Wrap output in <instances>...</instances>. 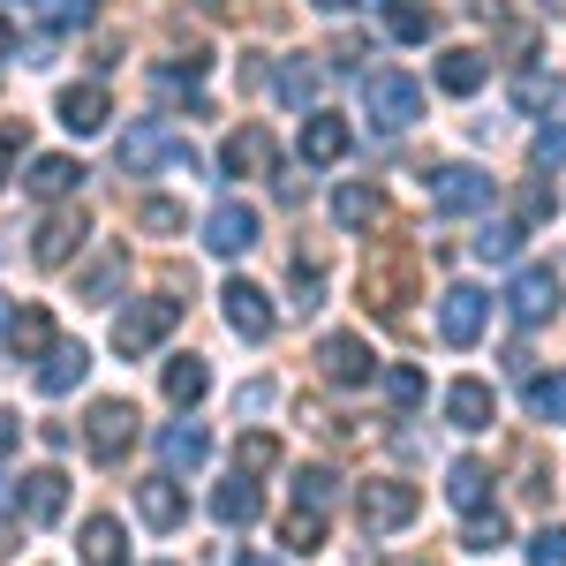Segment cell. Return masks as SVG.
I'll list each match as a JSON object with an SVG mask.
<instances>
[{
    "instance_id": "6da1fadb",
    "label": "cell",
    "mask_w": 566,
    "mask_h": 566,
    "mask_svg": "<svg viewBox=\"0 0 566 566\" xmlns=\"http://www.w3.org/2000/svg\"><path fill=\"white\" fill-rule=\"evenodd\" d=\"M363 114H370V129H386V136L416 129V122H423V84L400 76V69H378V76L363 84Z\"/></svg>"
},
{
    "instance_id": "7a4b0ae2",
    "label": "cell",
    "mask_w": 566,
    "mask_h": 566,
    "mask_svg": "<svg viewBox=\"0 0 566 566\" xmlns=\"http://www.w3.org/2000/svg\"><path fill=\"white\" fill-rule=\"evenodd\" d=\"M416 483H400V476H370L363 491H355V522H363V536H392V528H408L416 522Z\"/></svg>"
},
{
    "instance_id": "3957f363",
    "label": "cell",
    "mask_w": 566,
    "mask_h": 566,
    "mask_svg": "<svg viewBox=\"0 0 566 566\" xmlns=\"http://www.w3.org/2000/svg\"><path fill=\"white\" fill-rule=\"evenodd\" d=\"M122 175L144 181V175H159V167H189V144H181L167 122H129V136H122Z\"/></svg>"
},
{
    "instance_id": "277c9868",
    "label": "cell",
    "mask_w": 566,
    "mask_h": 566,
    "mask_svg": "<svg viewBox=\"0 0 566 566\" xmlns=\"http://www.w3.org/2000/svg\"><path fill=\"white\" fill-rule=\"evenodd\" d=\"M175 325H181V303H167V295H151V303H129L122 317H114V348H122V355H144V348H159Z\"/></svg>"
},
{
    "instance_id": "5b68a950",
    "label": "cell",
    "mask_w": 566,
    "mask_h": 566,
    "mask_svg": "<svg viewBox=\"0 0 566 566\" xmlns=\"http://www.w3.org/2000/svg\"><path fill=\"white\" fill-rule=\"evenodd\" d=\"M408 295H416V258H408V250L363 264V303H378V317H400Z\"/></svg>"
},
{
    "instance_id": "8992f818",
    "label": "cell",
    "mask_w": 566,
    "mask_h": 566,
    "mask_svg": "<svg viewBox=\"0 0 566 566\" xmlns=\"http://www.w3.org/2000/svg\"><path fill=\"white\" fill-rule=\"evenodd\" d=\"M491 205V175L483 167H438L431 175V212L461 219V212H483Z\"/></svg>"
},
{
    "instance_id": "52a82bcc",
    "label": "cell",
    "mask_w": 566,
    "mask_h": 566,
    "mask_svg": "<svg viewBox=\"0 0 566 566\" xmlns=\"http://www.w3.org/2000/svg\"><path fill=\"white\" fill-rule=\"evenodd\" d=\"M84 446L98 453V461H122V453L136 446V408L129 400H98V408L84 416Z\"/></svg>"
},
{
    "instance_id": "ba28073f",
    "label": "cell",
    "mask_w": 566,
    "mask_h": 566,
    "mask_svg": "<svg viewBox=\"0 0 566 566\" xmlns=\"http://www.w3.org/2000/svg\"><path fill=\"white\" fill-rule=\"evenodd\" d=\"M506 310H514L522 325H544V317L559 310V272H552V264H522L514 287H506Z\"/></svg>"
},
{
    "instance_id": "9c48e42d",
    "label": "cell",
    "mask_w": 566,
    "mask_h": 566,
    "mask_svg": "<svg viewBox=\"0 0 566 566\" xmlns=\"http://www.w3.org/2000/svg\"><path fill=\"white\" fill-rule=\"evenodd\" d=\"M219 303H227V325H234L242 340H272V325H280V317H272V295H264V287L227 280V287H219Z\"/></svg>"
},
{
    "instance_id": "30bf717a",
    "label": "cell",
    "mask_w": 566,
    "mask_h": 566,
    "mask_svg": "<svg viewBox=\"0 0 566 566\" xmlns=\"http://www.w3.org/2000/svg\"><path fill=\"white\" fill-rule=\"evenodd\" d=\"M483 317H491V303H483L476 287H446V295H438V333H446L453 348H476Z\"/></svg>"
},
{
    "instance_id": "8fae6325",
    "label": "cell",
    "mask_w": 566,
    "mask_h": 566,
    "mask_svg": "<svg viewBox=\"0 0 566 566\" xmlns=\"http://www.w3.org/2000/svg\"><path fill=\"white\" fill-rule=\"evenodd\" d=\"M8 355H15V363H45V355H53V310L45 303H23L8 317Z\"/></svg>"
},
{
    "instance_id": "7c38bea8",
    "label": "cell",
    "mask_w": 566,
    "mask_h": 566,
    "mask_svg": "<svg viewBox=\"0 0 566 566\" xmlns=\"http://www.w3.org/2000/svg\"><path fill=\"white\" fill-rule=\"evenodd\" d=\"M250 242H258V212H250V205H219V212L205 219V250H212V258H242Z\"/></svg>"
},
{
    "instance_id": "4fadbf2b",
    "label": "cell",
    "mask_w": 566,
    "mask_h": 566,
    "mask_svg": "<svg viewBox=\"0 0 566 566\" xmlns=\"http://www.w3.org/2000/svg\"><path fill=\"white\" fill-rule=\"evenodd\" d=\"M84 250V212H53L39 219V242H31V258L45 264V272H61V264Z\"/></svg>"
},
{
    "instance_id": "5bb4252c",
    "label": "cell",
    "mask_w": 566,
    "mask_h": 566,
    "mask_svg": "<svg viewBox=\"0 0 566 566\" xmlns=\"http://www.w3.org/2000/svg\"><path fill=\"white\" fill-rule=\"evenodd\" d=\"M317 370H325L333 386H363V378H370V348H363L355 333H325V340H317Z\"/></svg>"
},
{
    "instance_id": "9a60e30c",
    "label": "cell",
    "mask_w": 566,
    "mask_h": 566,
    "mask_svg": "<svg viewBox=\"0 0 566 566\" xmlns=\"http://www.w3.org/2000/svg\"><path fill=\"white\" fill-rule=\"evenodd\" d=\"M61 122L76 136H98L106 122H114V98H106V84H69L61 91Z\"/></svg>"
},
{
    "instance_id": "2e32d148",
    "label": "cell",
    "mask_w": 566,
    "mask_h": 566,
    "mask_svg": "<svg viewBox=\"0 0 566 566\" xmlns=\"http://www.w3.org/2000/svg\"><path fill=\"white\" fill-rule=\"evenodd\" d=\"M136 514H144L151 528H181L189 522V499H181L175 476H151V483H136Z\"/></svg>"
},
{
    "instance_id": "e0dca14e",
    "label": "cell",
    "mask_w": 566,
    "mask_h": 566,
    "mask_svg": "<svg viewBox=\"0 0 566 566\" xmlns=\"http://www.w3.org/2000/svg\"><path fill=\"white\" fill-rule=\"evenodd\" d=\"M272 91H280L295 114H310V106H317V91H325V69H317L310 53H287V61H280V76H272Z\"/></svg>"
},
{
    "instance_id": "ac0fdd59",
    "label": "cell",
    "mask_w": 566,
    "mask_h": 566,
    "mask_svg": "<svg viewBox=\"0 0 566 566\" xmlns=\"http://www.w3.org/2000/svg\"><path fill=\"white\" fill-rule=\"evenodd\" d=\"M483 76H491V61H483L476 45H446V53H438V91L469 98V91H483Z\"/></svg>"
},
{
    "instance_id": "d6986e66",
    "label": "cell",
    "mask_w": 566,
    "mask_h": 566,
    "mask_svg": "<svg viewBox=\"0 0 566 566\" xmlns=\"http://www.w3.org/2000/svg\"><path fill=\"white\" fill-rule=\"evenodd\" d=\"M348 122H340V114H310L303 122V159L310 167H333V159H348Z\"/></svg>"
},
{
    "instance_id": "ffe728a7",
    "label": "cell",
    "mask_w": 566,
    "mask_h": 566,
    "mask_svg": "<svg viewBox=\"0 0 566 566\" xmlns=\"http://www.w3.org/2000/svg\"><path fill=\"white\" fill-rule=\"evenodd\" d=\"M159 461H167V469H205V461H212V431H205V423H167V431H159Z\"/></svg>"
},
{
    "instance_id": "44dd1931",
    "label": "cell",
    "mask_w": 566,
    "mask_h": 566,
    "mask_svg": "<svg viewBox=\"0 0 566 566\" xmlns=\"http://www.w3.org/2000/svg\"><path fill=\"white\" fill-rule=\"evenodd\" d=\"M212 514H219L227 528H250V522L264 514V491H258L250 476H227V483L212 491Z\"/></svg>"
},
{
    "instance_id": "7402d4cb",
    "label": "cell",
    "mask_w": 566,
    "mask_h": 566,
    "mask_svg": "<svg viewBox=\"0 0 566 566\" xmlns=\"http://www.w3.org/2000/svg\"><path fill=\"white\" fill-rule=\"evenodd\" d=\"M446 423H453V431H483V423H491V386H483V378H461V386L446 392Z\"/></svg>"
},
{
    "instance_id": "603a6c76",
    "label": "cell",
    "mask_w": 566,
    "mask_h": 566,
    "mask_svg": "<svg viewBox=\"0 0 566 566\" xmlns=\"http://www.w3.org/2000/svg\"><path fill=\"white\" fill-rule=\"evenodd\" d=\"M84 370H91V355L76 348V340H69V348H53V355H45L39 392H45V400H61V392H76V386H84Z\"/></svg>"
},
{
    "instance_id": "cb8c5ba5",
    "label": "cell",
    "mask_w": 566,
    "mask_h": 566,
    "mask_svg": "<svg viewBox=\"0 0 566 566\" xmlns=\"http://www.w3.org/2000/svg\"><path fill=\"white\" fill-rule=\"evenodd\" d=\"M219 167H227L234 181H242V175H264V167H272V144H264L258 129H234L227 144H219Z\"/></svg>"
},
{
    "instance_id": "d4e9b609",
    "label": "cell",
    "mask_w": 566,
    "mask_h": 566,
    "mask_svg": "<svg viewBox=\"0 0 566 566\" xmlns=\"http://www.w3.org/2000/svg\"><path fill=\"white\" fill-rule=\"evenodd\" d=\"M84 566H129V544H122L114 514H91L84 522Z\"/></svg>"
},
{
    "instance_id": "484cf974",
    "label": "cell",
    "mask_w": 566,
    "mask_h": 566,
    "mask_svg": "<svg viewBox=\"0 0 566 566\" xmlns=\"http://www.w3.org/2000/svg\"><path fill=\"white\" fill-rule=\"evenodd\" d=\"M205 392H212V370H205V355H175V363H167V400H175V408H197Z\"/></svg>"
},
{
    "instance_id": "4316f807",
    "label": "cell",
    "mask_w": 566,
    "mask_h": 566,
    "mask_svg": "<svg viewBox=\"0 0 566 566\" xmlns=\"http://www.w3.org/2000/svg\"><path fill=\"white\" fill-rule=\"evenodd\" d=\"M446 499H453L461 514H483V499H491V469H483V461H453V469H446Z\"/></svg>"
},
{
    "instance_id": "83f0119b",
    "label": "cell",
    "mask_w": 566,
    "mask_h": 566,
    "mask_svg": "<svg viewBox=\"0 0 566 566\" xmlns=\"http://www.w3.org/2000/svg\"><path fill=\"white\" fill-rule=\"evenodd\" d=\"M61 506H69V476H53V469L23 476V514H31V522H53Z\"/></svg>"
},
{
    "instance_id": "f1b7e54d",
    "label": "cell",
    "mask_w": 566,
    "mask_h": 566,
    "mask_svg": "<svg viewBox=\"0 0 566 566\" xmlns=\"http://www.w3.org/2000/svg\"><path fill=\"white\" fill-rule=\"evenodd\" d=\"M333 219L363 234V227L378 219V189H370V181H340V189H333Z\"/></svg>"
},
{
    "instance_id": "f546056e",
    "label": "cell",
    "mask_w": 566,
    "mask_h": 566,
    "mask_svg": "<svg viewBox=\"0 0 566 566\" xmlns=\"http://www.w3.org/2000/svg\"><path fill=\"white\" fill-rule=\"evenodd\" d=\"M76 181H84L76 159H39L31 167V197H76Z\"/></svg>"
},
{
    "instance_id": "4dcf8cb0",
    "label": "cell",
    "mask_w": 566,
    "mask_h": 566,
    "mask_svg": "<svg viewBox=\"0 0 566 566\" xmlns=\"http://www.w3.org/2000/svg\"><path fill=\"white\" fill-rule=\"evenodd\" d=\"M476 258L483 264H514L522 258V227H514V219H491V227L476 234Z\"/></svg>"
},
{
    "instance_id": "1f68e13d",
    "label": "cell",
    "mask_w": 566,
    "mask_h": 566,
    "mask_svg": "<svg viewBox=\"0 0 566 566\" xmlns=\"http://www.w3.org/2000/svg\"><path fill=\"white\" fill-rule=\"evenodd\" d=\"M136 227H144V234H181L189 212H181L175 197H144V205H136Z\"/></svg>"
},
{
    "instance_id": "d6a6232c",
    "label": "cell",
    "mask_w": 566,
    "mask_h": 566,
    "mask_svg": "<svg viewBox=\"0 0 566 566\" xmlns=\"http://www.w3.org/2000/svg\"><path fill=\"white\" fill-rule=\"evenodd\" d=\"M528 416L536 423H566V378H528Z\"/></svg>"
},
{
    "instance_id": "836d02e7",
    "label": "cell",
    "mask_w": 566,
    "mask_h": 566,
    "mask_svg": "<svg viewBox=\"0 0 566 566\" xmlns=\"http://www.w3.org/2000/svg\"><path fill=\"white\" fill-rule=\"evenodd\" d=\"M280 536H287V552H317V544H325V514H317V506H295Z\"/></svg>"
},
{
    "instance_id": "e575fe53",
    "label": "cell",
    "mask_w": 566,
    "mask_h": 566,
    "mask_svg": "<svg viewBox=\"0 0 566 566\" xmlns=\"http://www.w3.org/2000/svg\"><path fill=\"white\" fill-rule=\"evenodd\" d=\"M378 386H386V400H392V408H416V400H423V370H416V363H392V370L378 378Z\"/></svg>"
},
{
    "instance_id": "d590c367",
    "label": "cell",
    "mask_w": 566,
    "mask_h": 566,
    "mask_svg": "<svg viewBox=\"0 0 566 566\" xmlns=\"http://www.w3.org/2000/svg\"><path fill=\"white\" fill-rule=\"evenodd\" d=\"M514 98H522L528 114H544V106H566V84H559V76H522Z\"/></svg>"
},
{
    "instance_id": "8d00e7d4",
    "label": "cell",
    "mask_w": 566,
    "mask_h": 566,
    "mask_svg": "<svg viewBox=\"0 0 566 566\" xmlns=\"http://www.w3.org/2000/svg\"><path fill=\"white\" fill-rule=\"evenodd\" d=\"M234 461H242V476H264V469L280 461V446H272L264 431H242V446H234Z\"/></svg>"
},
{
    "instance_id": "74e56055",
    "label": "cell",
    "mask_w": 566,
    "mask_h": 566,
    "mask_svg": "<svg viewBox=\"0 0 566 566\" xmlns=\"http://www.w3.org/2000/svg\"><path fill=\"white\" fill-rule=\"evenodd\" d=\"M461 544H469V552H499V544H506V514H469Z\"/></svg>"
},
{
    "instance_id": "f35d334b",
    "label": "cell",
    "mask_w": 566,
    "mask_h": 566,
    "mask_svg": "<svg viewBox=\"0 0 566 566\" xmlns=\"http://www.w3.org/2000/svg\"><path fill=\"white\" fill-rule=\"evenodd\" d=\"M333 491H340V476H333V469H303V476H295V499H303V506H317V514L333 506Z\"/></svg>"
},
{
    "instance_id": "ab89813d",
    "label": "cell",
    "mask_w": 566,
    "mask_h": 566,
    "mask_svg": "<svg viewBox=\"0 0 566 566\" xmlns=\"http://www.w3.org/2000/svg\"><path fill=\"white\" fill-rule=\"evenodd\" d=\"M84 15H91V0H39V23H45V31H76Z\"/></svg>"
},
{
    "instance_id": "60d3db41",
    "label": "cell",
    "mask_w": 566,
    "mask_h": 566,
    "mask_svg": "<svg viewBox=\"0 0 566 566\" xmlns=\"http://www.w3.org/2000/svg\"><path fill=\"white\" fill-rule=\"evenodd\" d=\"M528 566H566V528H536V544H528Z\"/></svg>"
},
{
    "instance_id": "b9f144b4",
    "label": "cell",
    "mask_w": 566,
    "mask_h": 566,
    "mask_svg": "<svg viewBox=\"0 0 566 566\" xmlns=\"http://www.w3.org/2000/svg\"><path fill=\"white\" fill-rule=\"evenodd\" d=\"M122 264H129V258L114 250V258H98V264H91V272H84V295H91V303H106V287L122 280Z\"/></svg>"
},
{
    "instance_id": "7bdbcfd3",
    "label": "cell",
    "mask_w": 566,
    "mask_h": 566,
    "mask_svg": "<svg viewBox=\"0 0 566 566\" xmlns=\"http://www.w3.org/2000/svg\"><path fill=\"white\" fill-rule=\"evenodd\" d=\"M392 39H431V15H423V8H408V0H392Z\"/></svg>"
},
{
    "instance_id": "ee69618b",
    "label": "cell",
    "mask_w": 566,
    "mask_h": 566,
    "mask_svg": "<svg viewBox=\"0 0 566 566\" xmlns=\"http://www.w3.org/2000/svg\"><path fill=\"white\" fill-rule=\"evenodd\" d=\"M536 167H566V122H544L536 129Z\"/></svg>"
},
{
    "instance_id": "f6af8a7d",
    "label": "cell",
    "mask_w": 566,
    "mask_h": 566,
    "mask_svg": "<svg viewBox=\"0 0 566 566\" xmlns=\"http://www.w3.org/2000/svg\"><path fill=\"white\" fill-rule=\"evenodd\" d=\"M317 295H325V272H317L310 258H295V303H303V310H317Z\"/></svg>"
},
{
    "instance_id": "bcb514c9",
    "label": "cell",
    "mask_w": 566,
    "mask_h": 566,
    "mask_svg": "<svg viewBox=\"0 0 566 566\" xmlns=\"http://www.w3.org/2000/svg\"><path fill=\"white\" fill-rule=\"evenodd\" d=\"M15 514H23V483L0 476V522H15Z\"/></svg>"
},
{
    "instance_id": "7dc6e473",
    "label": "cell",
    "mask_w": 566,
    "mask_h": 566,
    "mask_svg": "<svg viewBox=\"0 0 566 566\" xmlns=\"http://www.w3.org/2000/svg\"><path fill=\"white\" fill-rule=\"evenodd\" d=\"M15 151H23V129H15V122H8V129H0V175H8V167H15Z\"/></svg>"
},
{
    "instance_id": "c3c4849f",
    "label": "cell",
    "mask_w": 566,
    "mask_h": 566,
    "mask_svg": "<svg viewBox=\"0 0 566 566\" xmlns=\"http://www.w3.org/2000/svg\"><path fill=\"white\" fill-rule=\"evenodd\" d=\"M15 438H23V416H8V408H0V453H15Z\"/></svg>"
},
{
    "instance_id": "681fc988",
    "label": "cell",
    "mask_w": 566,
    "mask_h": 566,
    "mask_svg": "<svg viewBox=\"0 0 566 566\" xmlns=\"http://www.w3.org/2000/svg\"><path fill=\"white\" fill-rule=\"evenodd\" d=\"M310 8H325V15H348L355 0H310Z\"/></svg>"
},
{
    "instance_id": "f907efd6",
    "label": "cell",
    "mask_w": 566,
    "mask_h": 566,
    "mask_svg": "<svg viewBox=\"0 0 566 566\" xmlns=\"http://www.w3.org/2000/svg\"><path fill=\"white\" fill-rule=\"evenodd\" d=\"M469 8H476V15H499V8H506V0H469Z\"/></svg>"
},
{
    "instance_id": "816d5d0a",
    "label": "cell",
    "mask_w": 566,
    "mask_h": 566,
    "mask_svg": "<svg viewBox=\"0 0 566 566\" xmlns=\"http://www.w3.org/2000/svg\"><path fill=\"white\" fill-rule=\"evenodd\" d=\"M234 566H280V559H258V552H250V559H234Z\"/></svg>"
},
{
    "instance_id": "f5cc1de1",
    "label": "cell",
    "mask_w": 566,
    "mask_h": 566,
    "mask_svg": "<svg viewBox=\"0 0 566 566\" xmlns=\"http://www.w3.org/2000/svg\"><path fill=\"white\" fill-rule=\"evenodd\" d=\"M0 53H8V15H0Z\"/></svg>"
},
{
    "instance_id": "db71d44e",
    "label": "cell",
    "mask_w": 566,
    "mask_h": 566,
    "mask_svg": "<svg viewBox=\"0 0 566 566\" xmlns=\"http://www.w3.org/2000/svg\"><path fill=\"white\" fill-rule=\"evenodd\" d=\"M0 317H8V303H0Z\"/></svg>"
}]
</instances>
